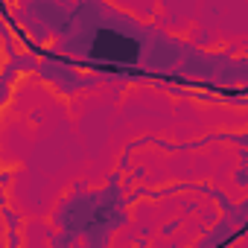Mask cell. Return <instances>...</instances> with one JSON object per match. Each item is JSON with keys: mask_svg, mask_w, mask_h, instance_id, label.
I'll return each instance as SVG.
<instances>
[{"mask_svg": "<svg viewBox=\"0 0 248 248\" xmlns=\"http://www.w3.org/2000/svg\"><path fill=\"white\" fill-rule=\"evenodd\" d=\"M91 53L96 59L108 62V64H126V62H135L138 47H135V41H129L126 35H120V32H99Z\"/></svg>", "mask_w": 248, "mask_h": 248, "instance_id": "1", "label": "cell"}]
</instances>
